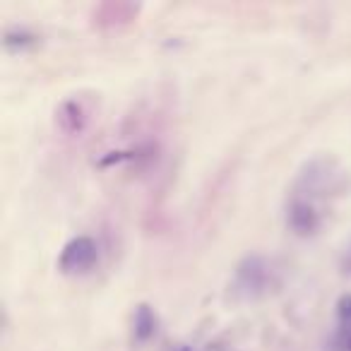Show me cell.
Listing matches in <instances>:
<instances>
[{
  "instance_id": "5b68a950",
  "label": "cell",
  "mask_w": 351,
  "mask_h": 351,
  "mask_svg": "<svg viewBox=\"0 0 351 351\" xmlns=\"http://www.w3.org/2000/svg\"><path fill=\"white\" fill-rule=\"evenodd\" d=\"M89 125V111L80 99H65L56 108V128L68 137H80Z\"/></svg>"
},
{
  "instance_id": "8992f818",
  "label": "cell",
  "mask_w": 351,
  "mask_h": 351,
  "mask_svg": "<svg viewBox=\"0 0 351 351\" xmlns=\"http://www.w3.org/2000/svg\"><path fill=\"white\" fill-rule=\"evenodd\" d=\"M137 12H140V5H132V3H104L94 8L92 20L99 29H118V27L130 25Z\"/></svg>"
},
{
  "instance_id": "ba28073f",
  "label": "cell",
  "mask_w": 351,
  "mask_h": 351,
  "mask_svg": "<svg viewBox=\"0 0 351 351\" xmlns=\"http://www.w3.org/2000/svg\"><path fill=\"white\" fill-rule=\"evenodd\" d=\"M36 44H39V36L25 27H10L3 34V46L8 53H25V51L34 49Z\"/></svg>"
},
{
  "instance_id": "52a82bcc",
  "label": "cell",
  "mask_w": 351,
  "mask_h": 351,
  "mask_svg": "<svg viewBox=\"0 0 351 351\" xmlns=\"http://www.w3.org/2000/svg\"><path fill=\"white\" fill-rule=\"evenodd\" d=\"M156 325H159V320H156L154 308L149 303H137L132 311V341L137 346L147 344L156 335Z\"/></svg>"
},
{
  "instance_id": "8fae6325",
  "label": "cell",
  "mask_w": 351,
  "mask_h": 351,
  "mask_svg": "<svg viewBox=\"0 0 351 351\" xmlns=\"http://www.w3.org/2000/svg\"><path fill=\"white\" fill-rule=\"evenodd\" d=\"M339 269H341V274H344V277H351V243L346 245V250L341 253Z\"/></svg>"
},
{
  "instance_id": "30bf717a",
  "label": "cell",
  "mask_w": 351,
  "mask_h": 351,
  "mask_svg": "<svg viewBox=\"0 0 351 351\" xmlns=\"http://www.w3.org/2000/svg\"><path fill=\"white\" fill-rule=\"evenodd\" d=\"M135 156H137V152H108L106 156H101V159H99V166H101V169H106V166L121 164V161L135 159Z\"/></svg>"
},
{
  "instance_id": "7a4b0ae2",
  "label": "cell",
  "mask_w": 351,
  "mask_h": 351,
  "mask_svg": "<svg viewBox=\"0 0 351 351\" xmlns=\"http://www.w3.org/2000/svg\"><path fill=\"white\" fill-rule=\"evenodd\" d=\"M279 287V272L269 258L250 253L239 260L231 279V296L236 301H260Z\"/></svg>"
},
{
  "instance_id": "3957f363",
  "label": "cell",
  "mask_w": 351,
  "mask_h": 351,
  "mask_svg": "<svg viewBox=\"0 0 351 351\" xmlns=\"http://www.w3.org/2000/svg\"><path fill=\"white\" fill-rule=\"evenodd\" d=\"M99 263V245L92 236H75L58 255V272L65 277H82Z\"/></svg>"
},
{
  "instance_id": "7c38bea8",
  "label": "cell",
  "mask_w": 351,
  "mask_h": 351,
  "mask_svg": "<svg viewBox=\"0 0 351 351\" xmlns=\"http://www.w3.org/2000/svg\"><path fill=\"white\" fill-rule=\"evenodd\" d=\"M346 351H351V335H349V339H346Z\"/></svg>"
},
{
  "instance_id": "277c9868",
  "label": "cell",
  "mask_w": 351,
  "mask_h": 351,
  "mask_svg": "<svg viewBox=\"0 0 351 351\" xmlns=\"http://www.w3.org/2000/svg\"><path fill=\"white\" fill-rule=\"evenodd\" d=\"M287 226L293 236L298 239H311L320 231L322 226V217L315 210V205L301 197H293L287 207Z\"/></svg>"
},
{
  "instance_id": "6da1fadb",
  "label": "cell",
  "mask_w": 351,
  "mask_h": 351,
  "mask_svg": "<svg viewBox=\"0 0 351 351\" xmlns=\"http://www.w3.org/2000/svg\"><path fill=\"white\" fill-rule=\"evenodd\" d=\"M351 191V173L332 154L308 159L293 181V197L301 200H335Z\"/></svg>"
},
{
  "instance_id": "9c48e42d",
  "label": "cell",
  "mask_w": 351,
  "mask_h": 351,
  "mask_svg": "<svg viewBox=\"0 0 351 351\" xmlns=\"http://www.w3.org/2000/svg\"><path fill=\"white\" fill-rule=\"evenodd\" d=\"M337 317L341 327H351V293H341L337 301Z\"/></svg>"
}]
</instances>
